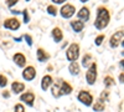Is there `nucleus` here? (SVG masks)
<instances>
[{"label": "nucleus", "mask_w": 124, "mask_h": 112, "mask_svg": "<svg viewBox=\"0 0 124 112\" xmlns=\"http://www.w3.org/2000/svg\"><path fill=\"white\" fill-rule=\"evenodd\" d=\"M109 20H110L109 10L106 6H99L97 9V17L94 20V27L98 30L106 29L107 25L109 24Z\"/></svg>", "instance_id": "nucleus-1"}, {"label": "nucleus", "mask_w": 124, "mask_h": 112, "mask_svg": "<svg viewBox=\"0 0 124 112\" xmlns=\"http://www.w3.org/2000/svg\"><path fill=\"white\" fill-rule=\"evenodd\" d=\"M79 56V45L73 43V44H71L67 49V51H66V57L68 61H71V62H76L77 59Z\"/></svg>", "instance_id": "nucleus-2"}, {"label": "nucleus", "mask_w": 124, "mask_h": 112, "mask_svg": "<svg viewBox=\"0 0 124 112\" xmlns=\"http://www.w3.org/2000/svg\"><path fill=\"white\" fill-rule=\"evenodd\" d=\"M97 80V64L93 62L91 66H88V70L86 72V81L88 85H94Z\"/></svg>", "instance_id": "nucleus-3"}, {"label": "nucleus", "mask_w": 124, "mask_h": 112, "mask_svg": "<svg viewBox=\"0 0 124 112\" xmlns=\"http://www.w3.org/2000/svg\"><path fill=\"white\" fill-rule=\"evenodd\" d=\"M77 98H78L79 102H82V103H83L85 106H87V107H89V106L93 103V96H92V94H89L88 91H85V90L79 91Z\"/></svg>", "instance_id": "nucleus-4"}, {"label": "nucleus", "mask_w": 124, "mask_h": 112, "mask_svg": "<svg viewBox=\"0 0 124 112\" xmlns=\"http://www.w3.org/2000/svg\"><path fill=\"white\" fill-rule=\"evenodd\" d=\"M60 13H61V16L63 19H71L76 13V8H75V5H72V4H65L61 8Z\"/></svg>", "instance_id": "nucleus-5"}, {"label": "nucleus", "mask_w": 124, "mask_h": 112, "mask_svg": "<svg viewBox=\"0 0 124 112\" xmlns=\"http://www.w3.org/2000/svg\"><path fill=\"white\" fill-rule=\"evenodd\" d=\"M123 35H124V31L123 30H119V31L114 33L112 35V37L109 39V45L112 49H116L119 46V44L123 43Z\"/></svg>", "instance_id": "nucleus-6"}, {"label": "nucleus", "mask_w": 124, "mask_h": 112, "mask_svg": "<svg viewBox=\"0 0 124 112\" xmlns=\"http://www.w3.org/2000/svg\"><path fill=\"white\" fill-rule=\"evenodd\" d=\"M4 27L8 29V30H13V31H15V30H17L20 27V21L16 19V17H10V19H6L4 21Z\"/></svg>", "instance_id": "nucleus-7"}, {"label": "nucleus", "mask_w": 124, "mask_h": 112, "mask_svg": "<svg viewBox=\"0 0 124 112\" xmlns=\"http://www.w3.org/2000/svg\"><path fill=\"white\" fill-rule=\"evenodd\" d=\"M36 76V70L34 66H27L23 71V78L26 81H32Z\"/></svg>", "instance_id": "nucleus-8"}, {"label": "nucleus", "mask_w": 124, "mask_h": 112, "mask_svg": "<svg viewBox=\"0 0 124 112\" xmlns=\"http://www.w3.org/2000/svg\"><path fill=\"white\" fill-rule=\"evenodd\" d=\"M89 16H91V11H89V9H88L87 6L81 8L79 11L77 13V17H78V20H81L82 23L88 21V20H89Z\"/></svg>", "instance_id": "nucleus-9"}, {"label": "nucleus", "mask_w": 124, "mask_h": 112, "mask_svg": "<svg viewBox=\"0 0 124 112\" xmlns=\"http://www.w3.org/2000/svg\"><path fill=\"white\" fill-rule=\"evenodd\" d=\"M20 100H21L23 102H25L27 106L32 107L34 102H35V95L32 92H25V94H23L21 96H20Z\"/></svg>", "instance_id": "nucleus-10"}, {"label": "nucleus", "mask_w": 124, "mask_h": 112, "mask_svg": "<svg viewBox=\"0 0 124 112\" xmlns=\"http://www.w3.org/2000/svg\"><path fill=\"white\" fill-rule=\"evenodd\" d=\"M13 61L15 62V65L19 66V67H24V66L26 65V57H25V55L21 54V52L15 54V55L13 56Z\"/></svg>", "instance_id": "nucleus-11"}, {"label": "nucleus", "mask_w": 124, "mask_h": 112, "mask_svg": "<svg viewBox=\"0 0 124 112\" xmlns=\"http://www.w3.org/2000/svg\"><path fill=\"white\" fill-rule=\"evenodd\" d=\"M54 84V78L52 76H50V75H45L42 77V80H41V88H42L44 91H47L51 86H52Z\"/></svg>", "instance_id": "nucleus-12"}, {"label": "nucleus", "mask_w": 124, "mask_h": 112, "mask_svg": "<svg viewBox=\"0 0 124 112\" xmlns=\"http://www.w3.org/2000/svg\"><path fill=\"white\" fill-rule=\"evenodd\" d=\"M51 36H52L55 43H60L63 39V33H62V30L60 27H54L52 31H51Z\"/></svg>", "instance_id": "nucleus-13"}, {"label": "nucleus", "mask_w": 124, "mask_h": 112, "mask_svg": "<svg viewBox=\"0 0 124 112\" xmlns=\"http://www.w3.org/2000/svg\"><path fill=\"white\" fill-rule=\"evenodd\" d=\"M36 55H37V60L40 61V62H45V61H47V60L50 59V54L46 52L42 47H39V49H37Z\"/></svg>", "instance_id": "nucleus-14"}, {"label": "nucleus", "mask_w": 124, "mask_h": 112, "mask_svg": "<svg viewBox=\"0 0 124 112\" xmlns=\"http://www.w3.org/2000/svg\"><path fill=\"white\" fill-rule=\"evenodd\" d=\"M71 27L73 29L75 33H81L82 30L85 29V23H82L81 20H72L71 21Z\"/></svg>", "instance_id": "nucleus-15"}, {"label": "nucleus", "mask_w": 124, "mask_h": 112, "mask_svg": "<svg viewBox=\"0 0 124 112\" xmlns=\"http://www.w3.org/2000/svg\"><path fill=\"white\" fill-rule=\"evenodd\" d=\"M11 90H13V92L19 95V94H21L23 91L25 90V85L23 82H19V81H14V82L11 84Z\"/></svg>", "instance_id": "nucleus-16"}, {"label": "nucleus", "mask_w": 124, "mask_h": 112, "mask_svg": "<svg viewBox=\"0 0 124 112\" xmlns=\"http://www.w3.org/2000/svg\"><path fill=\"white\" fill-rule=\"evenodd\" d=\"M60 88H61V94H62V95H70L72 91H73L72 86L67 82V81H62V84H61Z\"/></svg>", "instance_id": "nucleus-17"}, {"label": "nucleus", "mask_w": 124, "mask_h": 112, "mask_svg": "<svg viewBox=\"0 0 124 112\" xmlns=\"http://www.w3.org/2000/svg\"><path fill=\"white\" fill-rule=\"evenodd\" d=\"M51 92H52V96H54L55 98H60V97L62 96V94H61V88H60V84H58V82H56V84L52 85Z\"/></svg>", "instance_id": "nucleus-18"}, {"label": "nucleus", "mask_w": 124, "mask_h": 112, "mask_svg": "<svg viewBox=\"0 0 124 112\" xmlns=\"http://www.w3.org/2000/svg\"><path fill=\"white\" fill-rule=\"evenodd\" d=\"M68 71H70V74L71 75H78L79 72H81V69H79V65L77 64V62H72L71 65H70V67H68Z\"/></svg>", "instance_id": "nucleus-19"}, {"label": "nucleus", "mask_w": 124, "mask_h": 112, "mask_svg": "<svg viewBox=\"0 0 124 112\" xmlns=\"http://www.w3.org/2000/svg\"><path fill=\"white\" fill-rule=\"evenodd\" d=\"M104 86H106L107 88L114 86V80H113L112 76H106V77H104Z\"/></svg>", "instance_id": "nucleus-20"}, {"label": "nucleus", "mask_w": 124, "mask_h": 112, "mask_svg": "<svg viewBox=\"0 0 124 112\" xmlns=\"http://www.w3.org/2000/svg\"><path fill=\"white\" fill-rule=\"evenodd\" d=\"M91 59H92V55L91 54H86L83 56V60H82V66L88 67L89 66V62H91Z\"/></svg>", "instance_id": "nucleus-21"}, {"label": "nucleus", "mask_w": 124, "mask_h": 112, "mask_svg": "<svg viewBox=\"0 0 124 112\" xmlns=\"http://www.w3.org/2000/svg\"><path fill=\"white\" fill-rule=\"evenodd\" d=\"M93 110H94L96 112H102L103 110H104V102H101V101H98L97 103L93 105Z\"/></svg>", "instance_id": "nucleus-22"}, {"label": "nucleus", "mask_w": 124, "mask_h": 112, "mask_svg": "<svg viewBox=\"0 0 124 112\" xmlns=\"http://www.w3.org/2000/svg\"><path fill=\"white\" fill-rule=\"evenodd\" d=\"M47 13L51 15V16H56L57 15V8L55 5H48L47 6Z\"/></svg>", "instance_id": "nucleus-23"}, {"label": "nucleus", "mask_w": 124, "mask_h": 112, "mask_svg": "<svg viewBox=\"0 0 124 112\" xmlns=\"http://www.w3.org/2000/svg\"><path fill=\"white\" fill-rule=\"evenodd\" d=\"M108 98H109V91L108 90H104L101 94V96H99V101H101V102H104V101H107Z\"/></svg>", "instance_id": "nucleus-24"}, {"label": "nucleus", "mask_w": 124, "mask_h": 112, "mask_svg": "<svg viewBox=\"0 0 124 112\" xmlns=\"http://www.w3.org/2000/svg\"><path fill=\"white\" fill-rule=\"evenodd\" d=\"M104 35H99V36H97L96 37V41H94V44L97 45V46H101L102 44H103V41H104Z\"/></svg>", "instance_id": "nucleus-25"}, {"label": "nucleus", "mask_w": 124, "mask_h": 112, "mask_svg": "<svg viewBox=\"0 0 124 112\" xmlns=\"http://www.w3.org/2000/svg\"><path fill=\"white\" fill-rule=\"evenodd\" d=\"M8 85V78L5 75H0V87H5Z\"/></svg>", "instance_id": "nucleus-26"}, {"label": "nucleus", "mask_w": 124, "mask_h": 112, "mask_svg": "<svg viewBox=\"0 0 124 112\" xmlns=\"http://www.w3.org/2000/svg\"><path fill=\"white\" fill-rule=\"evenodd\" d=\"M14 112H25V107L21 103H16L14 107Z\"/></svg>", "instance_id": "nucleus-27"}, {"label": "nucleus", "mask_w": 124, "mask_h": 112, "mask_svg": "<svg viewBox=\"0 0 124 112\" xmlns=\"http://www.w3.org/2000/svg\"><path fill=\"white\" fill-rule=\"evenodd\" d=\"M23 15H24V23H25V24H27V23L30 21V16H29V11H27V9H24Z\"/></svg>", "instance_id": "nucleus-28"}, {"label": "nucleus", "mask_w": 124, "mask_h": 112, "mask_svg": "<svg viewBox=\"0 0 124 112\" xmlns=\"http://www.w3.org/2000/svg\"><path fill=\"white\" fill-rule=\"evenodd\" d=\"M24 37H25V40H26V43H27V45L29 46H32V37H31L30 35H24Z\"/></svg>", "instance_id": "nucleus-29"}, {"label": "nucleus", "mask_w": 124, "mask_h": 112, "mask_svg": "<svg viewBox=\"0 0 124 112\" xmlns=\"http://www.w3.org/2000/svg\"><path fill=\"white\" fill-rule=\"evenodd\" d=\"M17 1H19V0H6V5L9 8H13L15 4H17Z\"/></svg>", "instance_id": "nucleus-30"}, {"label": "nucleus", "mask_w": 124, "mask_h": 112, "mask_svg": "<svg viewBox=\"0 0 124 112\" xmlns=\"http://www.w3.org/2000/svg\"><path fill=\"white\" fill-rule=\"evenodd\" d=\"M67 0H52V3L54 4H63V3H66Z\"/></svg>", "instance_id": "nucleus-31"}, {"label": "nucleus", "mask_w": 124, "mask_h": 112, "mask_svg": "<svg viewBox=\"0 0 124 112\" xmlns=\"http://www.w3.org/2000/svg\"><path fill=\"white\" fill-rule=\"evenodd\" d=\"M3 96H4L5 98H8V97L10 96V92H9V91H3Z\"/></svg>", "instance_id": "nucleus-32"}, {"label": "nucleus", "mask_w": 124, "mask_h": 112, "mask_svg": "<svg viewBox=\"0 0 124 112\" xmlns=\"http://www.w3.org/2000/svg\"><path fill=\"white\" fill-rule=\"evenodd\" d=\"M119 80H120V82L123 84V72H122V74L119 75Z\"/></svg>", "instance_id": "nucleus-33"}, {"label": "nucleus", "mask_w": 124, "mask_h": 112, "mask_svg": "<svg viewBox=\"0 0 124 112\" xmlns=\"http://www.w3.org/2000/svg\"><path fill=\"white\" fill-rule=\"evenodd\" d=\"M81 1H82V3H87V1H88V0H81Z\"/></svg>", "instance_id": "nucleus-34"}, {"label": "nucleus", "mask_w": 124, "mask_h": 112, "mask_svg": "<svg viewBox=\"0 0 124 112\" xmlns=\"http://www.w3.org/2000/svg\"><path fill=\"white\" fill-rule=\"evenodd\" d=\"M25 1H30V0H25Z\"/></svg>", "instance_id": "nucleus-35"}]
</instances>
